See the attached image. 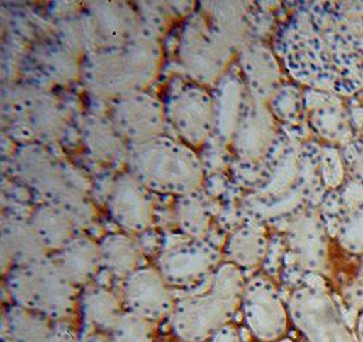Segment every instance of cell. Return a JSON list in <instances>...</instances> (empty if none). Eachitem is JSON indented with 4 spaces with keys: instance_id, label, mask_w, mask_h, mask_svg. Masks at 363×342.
<instances>
[{
    "instance_id": "37",
    "label": "cell",
    "mask_w": 363,
    "mask_h": 342,
    "mask_svg": "<svg viewBox=\"0 0 363 342\" xmlns=\"http://www.w3.org/2000/svg\"><path fill=\"white\" fill-rule=\"evenodd\" d=\"M357 342H363V311L357 321Z\"/></svg>"
},
{
    "instance_id": "20",
    "label": "cell",
    "mask_w": 363,
    "mask_h": 342,
    "mask_svg": "<svg viewBox=\"0 0 363 342\" xmlns=\"http://www.w3.org/2000/svg\"><path fill=\"white\" fill-rule=\"evenodd\" d=\"M238 69L249 94L264 102L275 91L279 79L278 62L260 42H250L238 50Z\"/></svg>"
},
{
    "instance_id": "33",
    "label": "cell",
    "mask_w": 363,
    "mask_h": 342,
    "mask_svg": "<svg viewBox=\"0 0 363 342\" xmlns=\"http://www.w3.org/2000/svg\"><path fill=\"white\" fill-rule=\"evenodd\" d=\"M138 14L142 19L143 28L152 34L154 37H160L161 34H165L166 30L170 29V25L173 23L176 16L179 13L176 11V6L170 7L169 3H139Z\"/></svg>"
},
{
    "instance_id": "10",
    "label": "cell",
    "mask_w": 363,
    "mask_h": 342,
    "mask_svg": "<svg viewBox=\"0 0 363 342\" xmlns=\"http://www.w3.org/2000/svg\"><path fill=\"white\" fill-rule=\"evenodd\" d=\"M11 128L22 144L52 146L66 133L67 117L50 93H28L13 102Z\"/></svg>"
},
{
    "instance_id": "6",
    "label": "cell",
    "mask_w": 363,
    "mask_h": 342,
    "mask_svg": "<svg viewBox=\"0 0 363 342\" xmlns=\"http://www.w3.org/2000/svg\"><path fill=\"white\" fill-rule=\"evenodd\" d=\"M7 288L16 306L45 319H69L77 309V287L50 257L10 269Z\"/></svg>"
},
{
    "instance_id": "35",
    "label": "cell",
    "mask_w": 363,
    "mask_h": 342,
    "mask_svg": "<svg viewBox=\"0 0 363 342\" xmlns=\"http://www.w3.org/2000/svg\"><path fill=\"white\" fill-rule=\"evenodd\" d=\"M211 342H241L240 334L234 326L226 325L215 331Z\"/></svg>"
},
{
    "instance_id": "36",
    "label": "cell",
    "mask_w": 363,
    "mask_h": 342,
    "mask_svg": "<svg viewBox=\"0 0 363 342\" xmlns=\"http://www.w3.org/2000/svg\"><path fill=\"white\" fill-rule=\"evenodd\" d=\"M78 342H112V338H111V336H106V334H104V333L94 331V333L86 334V336L82 337Z\"/></svg>"
},
{
    "instance_id": "34",
    "label": "cell",
    "mask_w": 363,
    "mask_h": 342,
    "mask_svg": "<svg viewBox=\"0 0 363 342\" xmlns=\"http://www.w3.org/2000/svg\"><path fill=\"white\" fill-rule=\"evenodd\" d=\"M342 242L352 251H363V208L354 212L342 228Z\"/></svg>"
},
{
    "instance_id": "8",
    "label": "cell",
    "mask_w": 363,
    "mask_h": 342,
    "mask_svg": "<svg viewBox=\"0 0 363 342\" xmlns=\"http://www.w3.org/2000/svg\"><path fill=\"white\" fill-rule=\"evenodd\" d=\"M167 124L179 140L191 148H203L214 136V98L206 87L186 83L165 103Z\"/></svg>"
},
{
    "instance_id": "32",
    "label": "cell",
    "mask_w": 363,
    "mask_h": 342,
    "mask_svg": "<svg viewBox=\"0 0 363 342\" xmlns=\"http://www.w3.org/2000/svg\"><path fill=\"white\" fill-rule=\"evenodd\" d=\"M112 342H154L155 327L147 319L123 311L109 330Z\"/></svg>"
},
{
    "instance_id": "23",
    "label": "cell",
    "mask_w": 363,
    "mask_h": 342,
    "mask_svg": "<svg viewBox=\"0 0 363 342\" xmlns=\"http://www.w3.org/2000/svg\"><path fill=\"white\" fill-rule=\"evenodd\" d=\"M81 55L68 48L59 38L43 41L34 47L33 59L40 71L56 84L81 79Z\"/></svg>"
},
{
    "instance_id": "2",
    "label": "cell",
    "mask_w": 363,
    "mask_h": 342,
    "mask_svg": "<svg viewBox=\"0 0 363 342\" xmlns=\"http://www.w3.org/2000/svg\"><path fill=\"white\" fill-rule=\"evenodd\" d=\"M162 63L164 50L160 40L143 32L121 47L84 55L81 81L93 96L116 101L143 93L158 76Z\"/></svg>"
},
{
    "instance_id": "16",
    "label": "cell",
    "mask_w": 363,
    "mask_h": 342,
    "mask_svg": "<svg viewBox=\"0 0 363 342\" xmlns=\"http://www.w3.org/2000/svg\"><path fill=\"white\" fill-rule=\"evenodd\" d=\"M106 204L116 224L128 232L146 231L154 222V203L149 189L128 171L113 179Z\"/></svg>"
},
{
    "instance_id": "30",
    "label": "cell",
    "mask_w": 363,
    "mask_h": 342,
    "mask_svg": "<svg viewBox=\"0 0 363 342\" xmlns=\"http://www.w3.org/2000/svg\"><path fill=\"white\" fill-rule=\"evenodd\" d=\"M176 219L182 234L192 239H204L211 227V212L198 192L179 197Z\"/></svg>"
},
{
    "instance_id": "26",
    "label": "cell",
    "mask_w": 363,
    "mask_h": 342,
    "mask_svg": "<svg viewBox=\"0 0 363 342\" xmlns=\"http://www.w3.org/2000/svg\"><path fill=\"white\" fill-rule=\"evenodd\" d=\"M268 241L264 231L255 223H247L237 228L228 238L223 254L229 263L240 269L259 266L267 254Z\"/></svg>"
},
{
    "instance_id": "28",
    "label": "cell",
    "mask_w": 363,
    "mask_h": 342,
    "mask_svg": "<svg viewBox=\"0 0 363 342\" xmlns=\"http://www.w3.org/2000/svg\"><path fill=\"white\" fill-rule=\"evenodd\" d=\"M41 242L50 250L60 251L75 235L78 228L69 220L65 212L50 204L38 207L30 219Z\"/></svg>"
},
{
    "instance_id": "3",
    "label": "cell",
    "mask_w": 363,
    "mask_h": 342,
    "mask_svg": "<svg viewBox=\"0 0 363 342\" xmlns=\"http://www.w3.org/2000/svg\"><path fill=\"white\" fill-rule=\"evenodd\" d=\"M13 164L18 178L37 195L66 213L78 229L91 224L96 210L89 200L91 183L72 163L57 156L50 147L22 144Z\"/></svg>"
},
{
    "instance_id": "7",
    "label": "cell",
    "mask_w": 363,
    "mask_h": 342,
    "mask_svg": "<svg viewBox=\"0 0 363 342\" xmlns=\"http://www.w3.org/2000/svg\"><path fill=\"white\" fill-rule=\"evenodd\" d=\"M237 52L218 37L206 16L198 11L185 19L177 47L179 62L194 83L215 86L230 69Z\"/></svg>"
},
{
    "instance_id": "5",
    "label": "cell",
    "mask_w": 363,
    "mask_h": 342,
    "mask_svg": "<svg viewBox=\"0 0 363 342\" xmlns=\"http://www.w3.org/2000/svg\"><path fill=\"white\" fill-rule=\"evenodd\" d=\"M245 285L240 268L229 262L219 265L210 277L206 291L174 303L169 317L174 334L182 342H203L211 338L215 331L229 325L241 306Z\"/></svg>"
},
{
    "instance_id": "21",
    "label": "cell",
    "mask_w": 363,
    "mask_h": 342,
    "mask_svg": "<svg viewBox=\"0 0 363 342\" xmlns=\"http://www.w3.org/2000/svg\"><path fill=\"white\" fill-rule=\"evenodd\" d=\"M48 257V249L41 242L30 220L10 217L1 224V262L10 269L26 266Z\"/></svg>"
},
{
    "instance_id": "19",
    "label": "cell",
    "mask_w": 363,
    "mask_h": 342,
    "mask_svg": "<svg viewBox=\"0 0 363 342\" xmlns=\"http://www.w3.org/2000/svg\"><path fill=\"white\" fill-rule=\"evenodd\" d=\"M81 139L90 159L105 166L127 163L130 144L121 137L109 117L86 114L81 125Z\"/></svg>"
},
{
    "instance_id": "9",
    "label": "cell",
    "mask_w": 363,
    "mask_h": 342,
    "mask_svg": "<svg viewBox=\"0 0 363 342\" xmlns=\"http://www.w3.org/2000/svg\"><path fill=\"white\" fill-rule=\"evenodd\" d=\"M289 315L308 342H357L330 295L315 287L294 291Z\"/></svg>"
},
{
    "instance_id": "1",
    "label": "cell",
    "mask_w": 363,
    "mask_h": 342,
    "mask_svg": "<svg viewBox=\"0 0 363 342\" xmlns=\"http://www.w3.org/2000/svg\"><path fill=\"white\" fill-rule=\"evenodd\" d=\"M277 52L294 79L351 94L363 87V1L301 6L277 38Z\"/></svg>"
},
{
    "instance_id": "4",
    "label": "cell",
    "mask_w": 363,
    "mask_h": 342,
    "mask_svg": "<svg viewBox=\"0 0 363 342\" xmlns=\"http://www.w3.org/2000/svg\"><path fill=\"white\" fill-rule=\"evenodd\" d=\"M125 164L146 189L161 195L195 193L206 178L196 151L165 135L130 146Z\"/></svg>"
},
{
    "instance_id": "15",
    "label": "cell",
    "mask_w": 363,
    "mask_h": 342,
    "mask_svg": "<svg viewBox=\"0 0 363 342\" xmlns=\"http://www.w3.org/2000/svg\"><path fill=\"white\" fill-rule=\"evenodd\" d=\"M130 144H140L165 135V103L149 93H136L116 99L109 117Z\"/></svg>"
},
{
    "instance_id": "22",
    "label": "cell",
    "mask_w": 363,
    "mask_h": 342,
    "mask_svg": "<svg viewBox=\"0 0 363 342\" xmlns=\"http://www.w3.org/2000/svg\"><path fill=\"white\" fill-rule=\"evenodd\" d=\"M200 11L206 16L211 29L234 52L247 45L250 33L248 8L242 1H208Z\"/></svg>"
},
{
    "instance_id": "14",
    "label": "cell",
    "mask_w": 363,
    "mask_h": 342,
    "mask_svg": "<svg viewBox=\"0 0 363 342\" xmlns=\"http://www.w3.org/2000/svg\"><path fill=\"white\" fill-rule=\"evenodd\" d=\"M241 309L252 334L263 342L283 338L289 326V309L275 285L267 278H253L245 285Z\"/></svg>"
},
{
    "instance_id": "25",
    "label": "cell",
    "mask_w": 363,
    "mask_h": 342,
    "mask_svg": "<svg viewBox=\"0 0 363 342\" xmlns=\"http://www.w3.org/2000/svg\"><path fill=\"white\" fill-rule=\"evenodd\" d=\"M101 265L113 276L127 278L143 268V251L138 242L125 234H109L99 241Z\"/></svg>"
},
{
    "instance_id": "12",
    "label": "cell",
    "mask_w": 363,
    "mask_h": 342,
    "mask_svg": "<svg viewBox=\"0 0 363 342\" xmlns=\"http://www.w3.org/2000/svg\"><path fill=\"white\" fill-rule=\"evenodd\" d=\"M220 253L204 239H192L186 235L165 244L160 258L158 270L169 287L192 288L210 280L219 268Z\"/></svg>"
},
{
    "instance_id": "38",
    "label": "cell",
    "mask_w": 363,
    "mask_h": 342,
    "mask_svg": "<svg viewBox=\"0 0 363 342\" xmlns=\"http://www.w3.org/2000/svg\"><path fill=\"white\" fill-rule=\"evenodd\" d=\"M277 342H294V341H291V340H289V338H281V340H279V341H277Z\"/></svg>"
},
{
    "instance_id": "27",
    "label": "cell",
    "mask_w": 363,
    "mask_h": 342,
    "mask_svg": "<svg viewBox=\"0 0 363 342\" xmlns=\"http://www.w3.org/2000/svg\"><path fill=\"white\" fill-rule=\"evenodd\" d=\"M289 244L298 261L309 269H318L325 258V241L318 222L302 216L289 229Z\"/></svg>"
},
{
    "instance_id": "13",
    "label": "cell",
    "mask_w": 363,
    "mask_h": 342,
    "mask_svg": "<svg viewBox=\"0 0 363 342\" xmlns=\"http://www.w3.org/2000/svg\"><path fill=\"white\" fill-rule=\"evenodd\" d=\"M278 142L275 118L263 101L248 93L247 103L231 140L234 159L271 167V154Z\"/></svg>"
},
{
    "instance_id": "31",
    "label": "cell",
    "mask_w": 363,
    "mask_h": 342,
    "mask_svg": "<svg viewBox=\"0 0 363 342\" xmlns=\"http://www.w3.org/2000/svg\"><path fill=\"white\" fill-rule=\"evenodd\" d=\"M7 324L16 342H52L44 317L16 306L7 314Z\"/></svg>"
},
{
    "instance_id": "11",
    "label": "cell",
    "mask_w": 363,
    "mask_h": 342,
    "mask_svg": "<svg viewBox=\"0 0 363 342\" xmlns=\"http://www.w3.org/2000/svg\"><path fill=\"white\" fill-rule=\"evenodd\" d=\"M79 18L86 40V55L99 49L121 47L138 34L147 32L138 11L127 3H89Z\"/></svg>"
},
{
    "instance_id": "17",
    "label": "cell",
    "mask_w": 363,
    "mask_h": 342,
    "mask_svg": "<svg viewBox=\"0 0 363 342\" xmlns=\"http://www.w3.org/2000/svg\"><path fill=\"white\" fill-rule=\"evenodd\" d=\"M124 303L128 311L155 324L170 317L176 302L160 270L143 266L124 280Z\"/></svg>"
},
{
    "instance_id": "18",
    "label": "cell",
    "mask_w": 363,
    "mask_h": 342,
    "mask_svg": "<svg viewBox=\"0 0 363 342\" xmlns=\"http://www.w3.org/2000/svg\"><path fill=\"white\" fill-rule=\"evenodd\" d=\"M213 98L215 109L214 137L230 146L248 98V90L241 72L235 68H230L222 76V79L215 84Z\"/></svg>"
},
{
    "instance_id": "24",
    "label": "cell",
    "mask_w": 363,
    "mask_h": 342,
    "mask_svg": "<svg viewBox=\"0 0 363 342\" xmlns=\"http://www.w3.org/2000/svg\"><path fill=\"white\" fill-rule=\"evenodd\" d=\"M55 260L77 288L87 284L102 266L99 244L83 235L74 236Z\"/></svg>"
},
{
    "instance_id": "29",
    "label": "cell",
    "mask_w": 363,
    "mask_h": 342,
    "mask_svg": "<svg viewBox=\"0 0 363 342\" xmlns=\"http://www.w3.org/2000/svg\"><path fill=\"white\" fill-rule=\"evenodd\" d=\"M83 322L90 333L97 330L109 331L118 315L123 312L113 293L102 287L86 291L81 300Z\"/></svg>"
}]
</instances>
